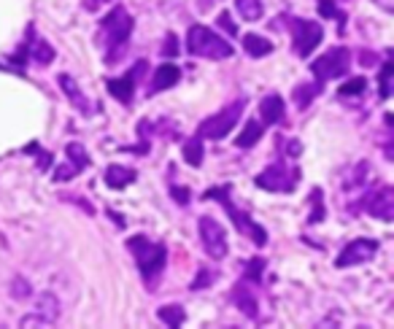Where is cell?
I'll list each match as a JSON object with an SVG mask.
<instances>
[{
	"instance_id": "3957f363",
	"label": "cell",
	"mask_w": 394,
	"mask_h": 329,
	"mask_svg": "<svg viewBox=\"0 0 394 329\" xmlns=\"http://www.w3.org/2000/svg\"><path fill=\"white\" fill-rule=\"evenodd\" d=\"M229 192H232V186L229 184H225V186H213V189H208L205 192V197H216L219 203H222V208L229 213V219H232V225L238 227V232H243V235H249V238L254 240L257 246H265L268 243V232L262 229V227L246 213V210L235 208V203L229 200Z\"/></svg>"
},
{
	"instance_id": "4316f807",
	"label": "cell",
	"mask_w": 394,
	"mask_h": 329,
	"mask_svg": "<svg viewBox=\"0 0 394 329\" xmlns=\"http://www.w3.org/2000/svg\"><path fill=\"white\" fill-rule=\"evenodd\" d=\"M316 3H318V14L330 16V19H338V25H340V30L338 32H346V14L338 11V6H335L333 0H316Z\"/></svg>"
},
{
	"instance_id": "8d00e7d4",
	"label": "cell",
	"mask_w": 394,
	"mask_h": 329,
	"mask_svg": "<svg viewBox=\"0 0 394 329\" xmlns=\"http://www.w3.org/2000/svg\"><path fill=\"white\" fill-rule=\"evenodd\" d=\"M278 149H284V151H289L292 157H297V154H300V143H297V140H284V138H278Z\"/></svg>"
},
{
	"instance_id": "5bb4252c",
	"label": "cell",
	"mask_w": 394,
	"mask_h": 329,
	"mask_svg": "<svg viewBox=\"0 0 394 329\" xmlns=\"http://www.w3.org/2000/svg\"><path fill=\"white\" fill-rule=\"evenodd\" d=\"M232 302L241 308L243 313L249 316V318H257L259 313V305H257V297H254V292L249 289V281H241V284H235L232 289Z\"/></svg>"
},
{
	"instance_id": "74e56055",
	"label": "cell",
	"mask_w": 394,
	"mask_h": 329,
	"mask_svg": "<svg viewBox=\"0 0 394 329\" xmlns=\"http://www.w3.org/2000/svg\"><path fill=\"white\" fill-rule=\"evenodd\" d=\"M219 28H225V30H227L229 35H235V32H238V28L232 25V19H229L227 11H222V14H219Z\"/></svg>"
},
{
	"instance_id": "f546056e",
	"label": "cell",
	"mask_w": 394,
	"mask_h": 329,
	"mask_svg": "<svg viewBox=\"0 0 394 329\" xmlns=\"http://www.w3.org/2000/svg\"><path fill=\"white\" fill-rule=\"evenodd\" d=\"M30 57L35 62H41V65H49V62L54 60V49L46 44V41H38V44H35V49L30 52Z\"/></svg>"
},
{
	"instance_id": "1f68e13d",
	"label": "cell",
	"mask_w": 394,
	"mask_h": 329,
	"mask_svg": "<svg viewBox=\"0 0 394 329\" xmlns=\"http://www.w3.org/2000/svg\"><path fill=\"white\" fill-rule=\"evenodd\" d=\"M30 294H32L30 281H25V278H14V284H11V297H16V299H28Z\"/></svg>"
},
{
	"instance_id": "30bf717a",
	"label": "cell",
	"mask_w": 394,
	"mask_h": 329,
	"mask_svg": "<svg viewBox=\"0 0 394 329\" xmlns=\"http://www.w3.org/2000/svg\"><path fill=\"white\" fill-rule=\"evenodd\" d=\"M378 254V240L373 238H357L343 246V251L335 259V268L346 270V268H357V265H364L370 262L373 256Z\"/></svg>"
},
{
	"instance_id": "e575fe53",
	"label": "cell",
	"mask_w": 394,
	"mask_h": 329,
	"mask_svg": "<svg viewBox=\"0 0 394 329\" xmlns=\"http://www.w3.org/2000/svg\"><path fill=\"white\" fill-rule=\"evenodd\" d=\"M314 208H316V213L308 219V225H316L318 219L324 216V208H321V189H314Z\"/></svg>"
},
{
	"instance_id": "e0dca14e",
	"label": "cell",
	"mask_w": 394,
	"mask_h": 329,
	"mask_svg": "<svg viewBox=\"0 0 394 329\" xmlns=\"http://www.w3.org/2000/svg\"><path fill=\"white\" fill-rule=\"evenodd\" d=\"M179 78H181V71H179L176 65H162V68H157V73H154V78H152V95L176 87Z\"/></svg>"
},
{
	"instance_id": "4fadbf2b",
	"label": "cell",
	"mask_w": 394,
	"mask_h": 329,
	"mask_svg": "<svg viewBox=\"0 0 394 329\" xmlns=\"http://www.w3.org/2000/svg\"><path fill=\"white\" fill-rule=\"evenodd\" d=\"M259 116H262L265 127L284 121V97L281 95H265V100L259 103Z\"/></svg>"
},
{
	"instance_id": "836d02e7",
	"label": "cell",
	"mask_w": 394,
	"mask_h": 329,
	"mask_svg": "<svg viewBox=\"0 0 394 329\" xmlns=\"http://www.w3.org/2000/svg\"><path fill=\"white\" fill-rule=\"evenodd\" d=\"M73 176H78V170L71 162H68V164H62V167H57L54 181H68V179H73Z\"/></svg>"
},
{
	"instance_id": "7c38bea8",
	"label": "cell",
	"mask_w": 394,
	"mask_h": 329,
	"mask_svg": "<svg viewBox=\"0 0 394 329\" xmlns=\"http://www.w3.org/2000/svg\"><path fill=\"white\" fill-rule=\"evenodd\" d=\"M364 210L373 216V219H381V222H392L394 219V189L392 186H381L373 195H367L364 200Z\"/></svg>"
},
{
	"instance_id": "6da1fadb",
	"label": "cell",
	"mask_w": 394,
	"mask_h": 329,
	"mask_svg": "<svg viewBox=\"0 0 394 329\" xmlns=\"http://www.w3.org/2000/svg\"><path fill=\"white\" fill-rule=\"evenodd\" d=\"M127 249H130V254L136 256L138 270H141V275H143L149 284H152L154 278L162 275L165 262H167V251L162 243H154V240H149L146 235H136V238L127 240Z\"/></svg>"
},
{
	"instance_id": "2e32d148",
	"label": "cell",
	"mask_w": 394,
	"mask_h": 329,
	"mask_svg": "<svg viewBox=\"0 0 394 329\" xmlns=\"http://www.w3.org/2000/svg\"><path fill=\"white\" fill-rule=\"evenodd\" d=\"M138 179V173L133 167H124V164H108L106 167V184L111 189H124Z\"/></svg>"
},
{
	"instance_id": "83f0119b",
	"label": "cell",
	"mask_w": 394,
	"mask_h": 329,
	"mask_svg": "<svg viewBox=\"0 0 394 329\" xmlns=\"http://www.w3.org/2000/svg\"><path fill=\"white\" fill-rule=\"evenodd\" d=\"M392 76H394V62L392 60H386L383 62V68H381V100H386L389 95H392Z\"/></svg>"
},
{
	"instance_id": "9a60e30c",
	"label": "cell",
	"mask_w": 394,
	"mask_h": 329,
	"mask_svg": "<svg viewBox=\"0 0 394 329\" xmlns=\"http://www.w3.org/2000/svg\"><path fill=\"white\" fill-rule=\"evenodd\" d=\"M60 87H62V92L68 95V100L76 105L81 114H90L92 105H90V100L84 97V92L78 90V84H76V78H73V76L62 73V76H60Z\"/></svg>"
},
{
	"instance_id": "d4e9b609",
	"label": "cell",
	"mask_w": 394,
	"mask_h": 329,
	"mask_svg": "<svg viewBox=\"0 0 394 329\" xmlns=\"http://www.w3.org/2000/svg\"><path fill=\"white\" fill-rule=\"evenodd\" d=\"M157 316L165 321L167 327H181L184 321H186V313H184L181 305H162V308L157 311Z\"/></svg>"
},
{
	"instance_id": "cb8c5ba5",
	"label": "cell",
	"mask_w": 394,
	"mask_h": 329,
	"mask_svg": "<svg viewBox=\"0 0 394 329\" xmlns=\"http://www.w3.org/2000/svg\"><path fill=\"white\" fill-rule=\"evenodd\" d=\"M65 154H68V162L73 164L78 173H81L84 167H90V154H87V149H84L81 143H68V146H65Z\"/></svg>"
},
{
	"instance_id": "603a6c76",
	"label": "cell",
	"mask_w": 394,
	"mask_h": 329,
	"mask_svg": "<svg viewBox=\"0 0 394 329\" xmlns=\"http://www.w3.org/2000/svg\"><path fill=\"white\" fill-rule=\"evenodd\" d=\"M318 92H321V84H318V81H316V84H300V87L294 90V103H297V108H300V111H305L308 105L316 100Z\"/></svg>"
},
{
	"instance_id": "ba28073f",
	"label": "cell",
	"mask_w": 394,
	"mask_h": 329,
	"mask_svg": "<svg viewBox=\"0 0 394 329\" xmlns=\"http://www.w3.org/2000/svg\"><path fill=\"white\" fill-rule=\"evenodd\" d=\"M197 232H200V243L205 249V254L211 259H225L229 251L227 246V232L219 225L213 216H200L197 219Z\"/></svg>"
},
{
	"instance_id": "8992f818",
	"label": "cell",
	"mask_w": 394,
	"mask_h": 329,
	"mask_svg": "<svg viewBox=\"0 0 394 329\" xmlns=\"http://www.w3.org/2000/svg\"><path fill=\"white\" fill-rule=\"evenodd\" d=\"M133 28H136V22H133V16L127 14L121 6H117L111 14L100 22V30H103V38L108 41V49L111 52H117L114 54V60H119V49L127 41H130V32H133Z\"/></svg>"
},
{
	"instance_id": "d590c367",
	"label": "cell",
	"mask_w": 394,
	"mask_h": 329,
	"mask_svg": "<svg viewBox=\"0 0 394 329\" xmlns=\"http://www.w3.org/2000/svg\"><path fill=\"white\" fill-rule=\"evenodd\" d=\"M162 54H167V57H173V54H179V38H176L173 32H167V38H165V49H162Z\"/></svg>"
},
{
	"instance_id": "4dcf8cb0",
	"label": "cell",
	"mask_w": 394,
	"mask_h": 329,
	"mask_svg": "<svg viewBox=\"0 0 394 329\" xmlns=\"http://www.w3.org/2000/svg\"><path fill=\"white\" fill-rule=\"evenodd\" d=\"M262 273H265V259H251L249 268H246V278H243V281L259 284V281H262Z\"/></svg>"
},
{
	"instance_id": "7402d4cb",
	"label": "cell",
	"mask_w": 394,
	"mask_h": 329,
	"mask_svg": "<svg viewBox=\"0 0 394 329\" xmlns=\"http://www.w3.org/2000/svg\"><path fill=\"white\" fill-rule=\"evenodd\" d=\"M203 157H205V149H203V138H189L184 143V160L192 164V167H200L203 164Z\"/></svg>"
},
{
	"instance_id": "8fae6325",
	"label": "cell",
	"mask_w": 394,
	"mask_h": 329,
	"mask_svg": "<svg viewBox=\"0 0 394 329\" xmlns=\"http://www.w3.org/2000/svg\"><path fill=\"white\" fill-rule=\"evenodd\" d=\"M149 71V62L146 60H138L130 71H127V76L124 78H108V92L119 100V103H130L133 100V95H136V84L143 78V73Z\"/></svg>"
},
{
	"instance_id": "ac0fdd59",
	"label": "cell",
	"mask_w": 394,
	"mask_h": 329,
	"mask_svg": "<svg viewBox=\"0 0 394 329\" xmlns=\"http://www.w3.org/2000/svg\"><path fill=\"white\" fill-rule=\"evenodd\" d=\"M370 176H373L370 164L364 162V160H359V162L354 164L349 173H346V179H343V189H346V192H351V189H359V186H364V184L370 181Z\"/></svg>"
},
{
	"instance_id": "9c48e42d",
	"label": "cell",
	"mask_w": 394,
	"mask_h": 329,
	"mask_svg": "<svg viewBox=\"0 0 394 329\" xmlns=\"http://www.w3.org/2000/svg\"><path fill=\"white\" fill-rule=\"evenodd\" d=\"M292 46H294V54L305 60L324 38V30L318 22H308V19H292Z\"/></svg>"
},
{
	"instance_id": "7a4b0ae2",
	"label": "cell",
	"mask_w": 394,
	"mask_h": 329,
	"mask_svg": "<svg viewBox=\"0 0 394 329\" xmlns=\"http://www.w3.org/2000/svg\"><path fill=\"white\" fill-rule=\"evenodd\" d=\"M186 52L195 57H205V60H227L232 57V44L225 41L222 35H216L211 28L205 25H192L186 32Z\"/></svg>"
},
{
	"instance_id": "44dd1931",
	"label": "cell",
	"mask_w": 394,
	"mask_h": 329,
	"mask_svg": "<svg viewBox=\"0 0 394 329\" xmlns=\"http://www.w3.org/2000/svg\"><path fill=\"white\" fill-rule=\"evenodd\" d=\"M265 135V124L262 121H257V119H249L246 124H243V133H241V138L235 140L241 149H251L254 143H257L259 138Z\"/></svg>"
},
{
	"instance_id": "5b68a950",
	"label": "cell",
	"mask_w": 394,
	"mask_h": 329,
	"mask_svg": "<svg viewBox=\"0 0 394 329\" xmlns=\"http://www.w3.org/2000/svg\"><path fill=\"white\" fill-rule=\"evenodd\" d=\"M254 181H257L259 189H265V192H287L289 195L300 184V170L294 164H289L287 160H281V162L268 164Z\"/></svg>"
},
{
	"instance_id": "52a82bcc",
	"label": "cell",
	"mask_w": 394,
	"mask_h": 329,
	"mask_svg": "<svg viewBox=\"0 0 394 329\" xmlns=\"http://www.w3.org/2000/svg\"><path fill=\"white\" fill-rule=\"evenodd\" d=\"M349 65H351V52L343 49V46H335L330 52H324L318 60L311 62V71L316 73L318 84H324L330 78H340V76L349 73Z\"/></svg>"
},
{
	"instance_id": "484cf974",
	"label": "cell",
	"mask_w": 394,
	"mask_h": 329,
	"mask_svg": "<svg viewBox=\"0 0 394 329\" xmlns=\"http://www.w3.org/2000/svg\"><path fill=\"white\" fill-rule=\"evenodd\" d=\"M235 8L243 16V22H257L262 16V0H235Z\"/></svg>"
},
{
	"instance_id": "d6a6232c",
	"label": "cell",
	"mask_w": 394,
	"mask_h": 329,
	"mask_svg": "<svg viewBox=\"0 0 394 329\" xmlns=\"http://www.w3.org/2000/svg\"><path fill=\"white\" fill-rule=\"evenodd\" d=\"M49 324H52V321L41 313H30V316H25V318L19 321V327H49Z\"/></svg>"
},
{
	"instance_id": "60d3db41",
	"label": "cell",
	"mask_w": 394,
	"mask_h": 329,
	"mask_svg": "<svg viewBox=\"0 0 394 329\" xmlns=\"http://www.w3.org/2000/svg\"><path fill=\"white\" fill-rule=\"evenodd\" d=\"M197 3L203 6V11H208V8H211L213 3H219V0H197Z\"/></svg>"
},
{
	"instance_id": "f35d334b",
	"label": "cell",
	"mask_w": 394,
	"mask_h": 329,
	"mask_svg": "<svg viewBox=\"0 0 394 329\" xmlns=\"http://www.w3.org/2000/svg\"><path fill=\"white\" fill-rule=\"evenodd\" d=\"M170 192H173V197H176V200H179L181 205H189V192H186L184 186H181V189H179V186H173Z\"/></svg>"
},
{
	"instance_id": "ab89813d",
	"label": "cell",
	"mask_w": 394,
	"mask_h": 329,
	"mask_svg": "<svg viewBox=\"0 0 394 329\" xmlns=\"http://www.w3.org/2000/svg\"><path fill=\"white\" fill-rule=\"evenodd\" d=\"M208 284H211V275H197L192 289H203V286H208Z\"/></svg>"
},
{
	"instance_id": "f1b7e54d",
	"label": "cell",
	"mask_w": 394,
	"mask_h": 329,
	"mask_svg": "<svg viewBox=\"0 0 394 329\" xmlns=\"http://www.w3.org/2000/svg\"><path fill=\"white\" fill-rule=\"evenodd\" d=\"M367 90V78H362V76H357V78H351V81H346L343 87H340V97H357V95H362V92Z\"/></svg>"
},
{
	"instance_id": "d6986e66",
	"label": "cell",
	"mask_w": 394,
	"mask_h": 329,
	"mask_svg": "<svg viewBox=\"0 0 394 329\" xmlns=\"http://www.w3.org/2000/svg\"><path fill=\"white\" fill-rule=\"evenodd\" d=\"M35 313L46 316L52 324L60 318V299L54 297L52 292H44V294H38V299H35Z\"/></svg>"
},
{
	"instance_id": "277c9868",
	"label": "cell",
	"mask_w": 394,
	"mask_h": 329,
	"mask_svg": "<svg viewBox=\"0 0 394 329\" xmlns=\"http://www.w3.org/2000/svg\"><path fill=\"white\" fill-rule=\"evenodd\" d=\"M243 108H246V97L229 103L227 108H222L219 114H213L208 119H203L200 127H197V138H203V140H222V138H227L232 133V127L238 124V119H241Z\"/></svg>"
},
{
	"instance_id": "ffe728a7",
	"label": "cell",
	"mask_w": 394,
	"mask_h": 329,
	"mask_svg": "<svg viewBox=\"0 0 394 329\" xmlns=\"http://www.w3.org/2000/svg\"><path fill=\"white\" fill-rule=\"evenodd\" d=\"M243 49L249 52V57H268L273 52V44L262 35H254V32H246L243 35Z\"/></svg>"
}]
</instances>
